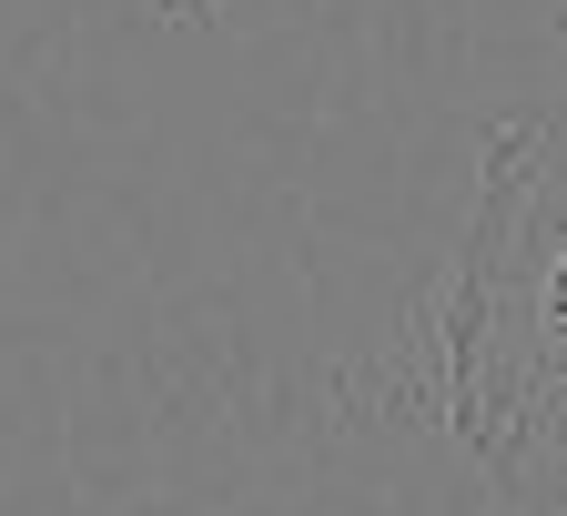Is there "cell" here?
I'll return each instance as SVG.
<instances>
[{
    "instance_id": "obj_1",
    "label": "cell",
    "mask_w": 567,
    "mask_h": 516,
    "mask_svg": "<svg viewBox=\"0 0 567 516\" xmlns=\"http://www.w3.org/2000/svg\"><path fill=\"white\" fill-rule=\"evenodd\" d=\"M436 405L507 506L567 516V92L486 132L436 283Z\"/></svg>"
}]
</instances>
